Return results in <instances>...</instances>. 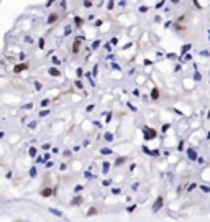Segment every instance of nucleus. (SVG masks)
Returning <instances> with one entry per match:
<instances>
[{"label": "nucleus", "instance_id": "39448f33", "mask_svg": "<svg viewBox=\"0 0 210 222\" xmlns=\"http://www.w3.org/2000/svg\"><path fill=\"white\" fill-rule=\"evenodd\" d=\"M95 214H97V209H95V207H90V209L87 211V216H95Z\"/></svg>", "mask_w": 210, "mask_h": 222}, {"label": "nucleus", "instance_id": "0eeeda50", "mask_svg": "<svg viewBox=\"0 0 210 222\" xmlns=\"http://www.w3.org/2000/svg\"><path fill=\"white\" fill-rule=\"evenodd\" d=\"M108 168H110V165H108V163H103V173H107Z\"/></svg>", "mask_w": 210, "mask_h": 222}, {"label": "nucleus", "instance_id": "1a4fd4ad", "mask_svg": "<svg viewBox=\"0 0 210 222\" xmlns=\"http://www.w3.org/2000/svg\"><path fill=\"white\" fill-rule=\"evenodd\" d=\"M30 175H31V176H35V175H36V169H35V168H31V171H30Z\"/></svg>", "mask_w": 210, "mask_h": 222}, {"label": "nucleus", "instance_id": "423d86ee", "mask_svg": "<svg viewBox=\"0 0 210 222\" xmlns=\"http://www.w3.org/2000/svg\"><path fill=\"white\" fill-rule=\"evenodd\" d=\"M154 137V130H146V138H153Z\"/></svg>", "mask_w": 210, "mask_h": 222}, {"label": "nucleus", "instance_id": "7ed1b4c3", "mask_svg": "<svg viewBox=\"0 0 210 222\" xmlns=\"http://www.w3.org/2000/svg\"><path fill=\"white\" fill-rule=\"evenodd\" d=\"M41 194L44 196V197H49L51 194H52V189H49V188H46V189H43V193Z\"/></svg>", "mask_w": 210, "mask_h": 222}, {"label": "nucleus", "instance_id": "20e7f679", "mask_svg": "<svg viewBox=\"0 0 210 222\" xmlns=\"http://www.w3.org/2000/svg\"><path fill=\"white\" fill-rule=\"evenodd\" d=\"M49 212H51V214H54V216H58V217H61V216H63V212H61V211H58V209H52V207L49 209Z\"/></svg>", "mask_w": 210, "mask_h": 222}, {"label": "nucleus", "instance_id": "6e6552de", "mask_svg": "<svg viewBox=\"0 0 210 222\" xmlns=\"http://www.w3.org/2000/svg\"><path fill=\"white\" fill-rule=\"evenodd\" d=\"M135 207H136V206H130V207H128L127 211H128V212H133V211H135Z\"/></svg>", "mask_w": 210, "mask_h": 222}, {"label": "nucleus", "instance_id": "f03ea898", "mask_svg": "<svg viewBox=\"0 0 210 222\" xmlns=\"http://www.w3.org/2000/svg\"><path fill=\"white\" fill-rule=\"evenodd\" d=\"M71 204L72 206H80V204H82V197H80V196L79 197H74V199L71 201Z\"/></svg>", "mask_w": 210, "mask_h": 222}, {"label": "nucleus", "instance_id": "f257e3e1", "mask_svg": "<svg viewBox=\"0 0 210 222\" xmlns=\"http://www.w3.org/2000/svg\"><path fill=\"white\" fill-rule=\"evenodd\" d=\"M161 207H163V197H158L154 201V204H153V212H158Z\"/></svg>", "mask_w": 210, "mask_h": 222}]
</instances>
